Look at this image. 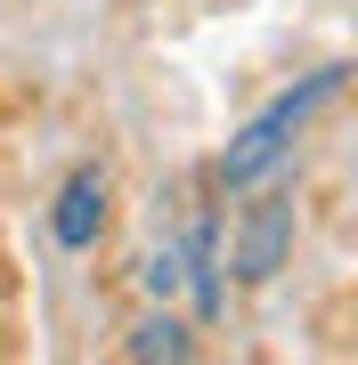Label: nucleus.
Instances as JSON below:
<instances>
[{"label":"nucleus","instance_id":"obj_1","mask_svg":"<svg viewBox=\"0 0 358 365\" xmlns=\"http://www.w3.org/2000/svg\"><path fill=\"white\" fill-rule=\"evenodd\" d=\"M342 90H350V66H318V73H302V81H293V90H277V98H269L237 138L220 146V170H212V179L228 187V195H244V187L277 179L285 155L302 146V130H309V122H318Z\"/></svg>","mask_w":358,"mask_h":365},{"label":"nucleus","instance_id":"obj_2","mask_svg":"<svg viewBox=\"0 0 358 365\" xmlns=\"http://www.w3.org/2000/svg\"><path fill=\"white\" fill-rule=\"evenodd\" d=\"M244 211H237V235H228V268H237V284H269V276L285 268L293 252V195L285 187H244Z\"/></svg>","mask_w":358,"mask_h":365},{"label":"nucleus","instance_id":"obj_3","mask_svg":"<svg viewBox=\"0 0 358 365\" xmlns=\"http://www.w3.org/2000/svg\"><path fill=\"white\" fill-rule=\"evenodd\" d=\"M106 170L98 163H81V170H66V187H57V203H49V235L66 252H90L98 235H106Z\"/></svg>","mask_w":358,"mask_h":365},{"label":"nucleus","instance_id":"obj_4","mask_svg":"<svg viewBox=\"0 0 358 365\" xmlns=\"http://www.w3.org/2000/svg\"><path fill=\"white\" fill-rule=\"evenodd\" d=\"M179 292H196V325H212L220 300H228V284H220V227L212 220H196L179 235Z\"/></svg>","mask_w":358,"mask_h":365},{"label":"nucleus","instance_id":"obj_5","mask_svg":"<svg viewBox=\"0 0 358 365\" xmlns=\"http://www.w3.org/2000/svg\"><path fill=\"white\" fill-rule=\"evenodd\" d=\"M122 357H139V365H187L196 357V325H187V317H171V300H163V309H146L131 333H122Z\"/></svg>","mask_w":358,"mask_h":365},{"label":"nucleus","instance_id":"obj_6","mask_svg":"<svg viewBox=\"0 0 358 365\" xmlns=\"http://www.w3.org/2000/svg\"><path fill=\"white\" fill-rule=\"evenodd\" d=\"M139 284H146V300H179V244L146 252V260H139Z\"/></svg>","mask_w":358,"mask_h":365}]
</instances>
